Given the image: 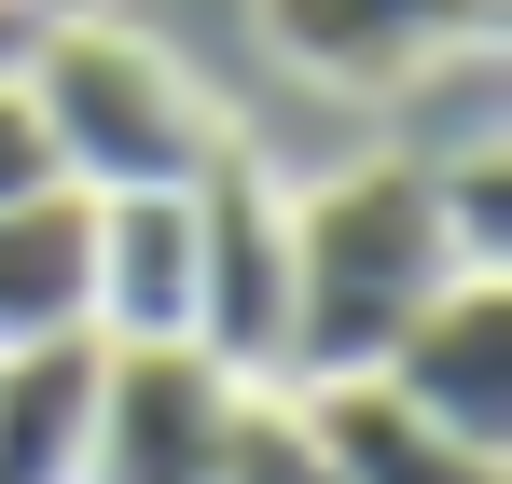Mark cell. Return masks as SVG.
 I'll list each match as a JSON object with an SVG mask.
<instances>
[{
  "instance_id": "obj_15",
  "label": "cell",
  "mask_w": 512,
  "mask_h": 484,
  "mask_svg": "<svg viewBox=\"0 0 512 484\" xmlns=\"http://www.w3.org/2000/svg\"><path fill=\"white\" fill-rule=\"evenodd\" d=\"M42 14H56V0H42Z\"/></svg>"
},
{
  "instance_id": "obj_13",
  "label": "cell",
  "mask_w": 512,
  "mask_h": 484,
  "mask_svg": "<svg viewBox=\"0 0 512 484\" xmlns=\"http://www.w3.org/2000/svg\"><path fill=\"white\" fill-rule=\"evenodd\" d=\"M14 194H70V180H56V139H42L28 83L0 70V208H14Z\"/></svg>"
},
{
  "instance_id": "obj_7",
  "label": "cell",
  "mask_w": 512,
  "mask_h": 484,
  "mask_svg": "<svg viewBox=\"0 0 512 484\" xmlns=\"http://www.w3.org/2000/svg\"><path fill=\"white\" fill-rule=\"evenodd\" d=\"M429 429H457V443H485L512 457V277H443L429 291V319L374 360Z\"/></svg>"
},
{
  "instance_id": "obj_6",
  "label": "cell",
  "mask_w": 512,
  "mask_h": 484,
  "mask_svg": "<svg viewBox=\"0 0 512 484\" xmlns=\"http://www.w3.org/2000/svg\"><path fill=\"white\" fill-rule=\"evenodd\" d=\"M84 332L97 346H194V180L84 194Z\"/></svg>"
},
{
  "instance_id": "obj_10",
  "label": "cell",
  "mask_w": 512,
  "mask_h": 484,
  "mask_svg": "<svg viewBox=\"0 0 512 484\" xmlns=\"http://www.w3.org/2000/svg\"><path fill=\"white\" fill-rule=\"evenodd\" d=\"M84 332V194H14L0 208V346Z\"/></svg>"
},
{
  "instance_id": "obj_11",
  "label": "cell",
  "mask_w": 512,
  "mask_h": 484,
  "mask_svg": "<svg viewBox=\"0 0 512 484\" xmlns=\"http://www.w3.org/2000/svg\"><path fill=\"white\" fill-rule=\"evenodd\" d=\"M388 111H402V139H388V153H416V166H443V153H485V139H499V42H471V56H443V70H416L402 83V97H388Z\"/></svg>"
},
{
  "instance_id": "obj_1",
  "label": "cell",
  "mask_w": 512,
  "mask_h": 484,
  "mask_svg": "<svg viewBox=\"0 0 512 484\" xmlns=\"http://www.w3.org/2000/svg\"><path fill=\"white\" fill-rule=\"evenodd\" d=\"M443 277H471V263L443 236L416 153H346L333 180H291V346H277V388L374 374L429 319Z\"/></svg>"
},
{
  "instance_id": "obj_14",
  "label": "cell",
  "mask_w": 512,
  "mask_h": 484,
  "mask_svg": "<svg viewBox=\"0 0 512 484\" xmlns=\"http://www.w3.org/2000/svg\"><path fill=\"white\" fill-rule=\"evenodd\" d=\"M28 42H42V0H0V70H14Z\"/></svg>"
},
{
  "instance_id": "obj_4",
  "label": "cell",
  "mask_w": 512,
  "mask_h": 484,
  "mask_svg": "<svg viewBox=\"0 0 512 484\" xmlns=\"http://www.w3.org/2000/svg\"><path fill=\"white\" fill-rule=\"evenodd\" d=\"M236 443V374L208 346H97L84 484H222Z\"/></svg>"
},
{
  "instance_id": "obj_2",
  "label": "cell",
  "mask_w": 512,
  "mask_h": 484,
  "mask_svg": "<svg viewBox=\"0 0 512 484\" xmlns=\"http://www.w3.org/2000/svg\"><path fill=\"white\" fill-rule=\"evenodd\" d=\"M42 139H56V180L70 194H180L236 153L222 97L180 70L153 28H111V14H42V42L14 56Z\"/></svg>"
},
{
  "instance_id": "obj_12",
  "label": "cell",
  "mask_w": 512,
  "mask_h": 484,
  "mask_svg": "<svg viewBox=\"0 0 512 484\" xmlns=\"http://www.w3.org/2000/svg\"><path fill=\"white\" fill-rule=\"evenodd\" d=\"M429 208H443V236H457L471 277H512V139L443 153V166H429Z\"/></svg>"
},
{
  "instance_id": "obj_9",
  "label": "cell",
  "mask_w": 512,
  "mask_h": 484,
  "mask_svg": "<svg viewBox=\"0 0 512 484\" xmlns=\"http://www.w3.org/2000/svg\"><path fill=\"white\" fill-rule=\"evenodd\" d=\"M84 415H97V332L0 346V484H84Z\"/></svg>"
},
{
  "instance_id": "obj_8",
  "label": "cell",
  "mask_w": 512,
  "mask_h": 484,
  "mask_svg": "<svg viewBox=\"0 0 512 484\" xmlns=\"http://www.w3.org/2000/svg\"><path fill=\"white\" fill-rule=\"evenodd\" d=\"M291 402L319 415V443H333L346 484H512V457L485 443H457V429H429L388 374H346V388H291Z\"/></svg>"
},
{
  "instance_id": "obj_3",
  "label": "cell",
  "mask_w": 512,
  "mask_h": 484,
  "mask_svg": "<svg viewBox=\"0 0 512 484\" xmlns=\"http://www.w3.org/2000/svg\"><path fill=\"white\" fill-rule=\"evenodd\" d=\"M194 346L236 388H277V346H291V180L250 139L194 180Z\"/></svg>"
},
{
  "instance_id": "obj_5",
  "label": "cell",
  "mask_w": 512,
  "mask_h": 484,
  "mask_svg": "<svg viewBox=\"0 0 512 484\" xmlns=\"http://www.w3.org/2000/svg\"><path fill=\"white\" fill-rule=\"evenodd\" d=\"M250 28H263V56L291 83H319V97H402L416 70L499 42L512 0H250Z\"/></svg>"
}]
</instances>
